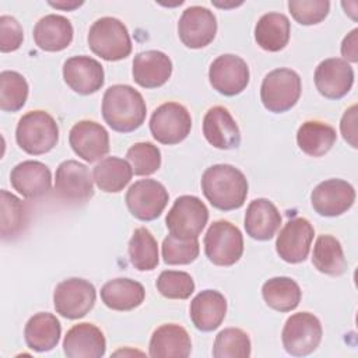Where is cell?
I'll return each instance as SVG.
<instances>
[{"mask_svg":"<svg viewBox=\"0 0 358 358\" xmlns=\"http://www.w3.org/2000/svg\"><path fill=\"white\" fill-rule=\"evenodd\" d=\"M145 289L143 284L130 278H115L101 288V299L112 310L126 312L143 303Z\"/></svg>","mask_w":358,"mask_h":358,"instance_id":"f1b7e54d","label":"cell"},{"mask_svg":"<svg viewBox=\"0 0 358 358\" xmlns=\"http://www.w3.org/2000/svg\"><path fill=\"white\" fill-rule=\"evenodd\" d=\"M250 73L246 62L236 55H221L210 64L208 80L211 87L227 96L241 94L249 84Z\"/></svg>","mask_w":358,"mask_h":358,"instance_id":"4fadbf2b","label":"cell"},{"mask_svg":"<svg viewBox=\"0 0 358 358\" xmlns=\"http://www.w3.org/2000/svg\"><path fill=\"white\" fill-rule=\"evenodd\" d=\"M313 236L315 229L306 218H291L277 235V255L287 263H301L308 257L310 252Z\"/></svg>","mask_w":358,"mask_h":358,"instance_id":"5bb4252c","label":"cell"},{"mask_svg":"<svg viewBox=\"0 0 358 358\" xmlns=\"http://www.w3.org/2000/svg\"><path fill=\"white\" fill-rule=\"evenodd\" d=\"M262 295L271 309L291 312L299 305L302 291L298 282L289 277H273L263 284Z\"/></svg>","mask_w":358,"mask_h":358,"instance_id":"836d02e7","label":"cell"},{"mask_svg":"<svg viewBox=\"0 0 358 358\" xmlns=\"http://www.w3.org/2000/svg\"><path fill=\"white\" fill-rule=\"evenodd\" d=\"M1 238L4 241L17 238L28 225V206L15 194L1 190Z\"/></svg>","mask_w":358,"mask_h":358,"instance_id":"e575fe53","label":"cell"},{"mask_svg":"<svg viewBox=\"0 0 358 358\" xmlns=\"http://www.w3.org/2000/svg\"><path fill=\"white\" fill-rule=\"evenodd\" d=\"M313 78L320 95L329 99H340L352 88L354 70L344 59L330 57L317 64Z\"/></svg>","mask_w":358,"mask_h":358,"instance_id":"ac0fdd59","label":"cell"},{"mask_svg":"<svg viewBox=\"0 0 358 358\" xmlns=\"http://www.w3.org/2000/svg\"><path fill=\"white\" fill-rule=\"evenodd\" d=\"M288 10L296 22L316 25L327 17L330 3L327 0H289Z\"/></svg>","mask_w":358,"mask_h":358,"instance_id":"b9f144b4","label":"cell"},{"mask_svg":"<svg viewBox=\"0 0 358 358\" xmlns=\"http://www.w3.org/2000/svg\"><path fill=\"white\" fill-rule=\"evenodd\" d=\"M87 165L76 161H63L55 176L56 196L69 204H84L94 196V183Z\"/></svg>","mask_w":358,"mask_h":358,"instance_id":"8fae6325","label":"cell"},{"mask_svg":"<svg viewBox=\"0 0 358 358\" xmlns=\"http://www.w3.org/2000/svg\"><path fill=\"white\" fill-rule=\"evenodd\" d=\"M323 329L320 320L309 312L291 315L281 333L284 350L294 357L312 354L320 344Z\"/></svg>","mask_w":358,"mask_h":358,"instance_id":"52a82bcc","label":"cell"},{"mask_svg":"<svg viewBox=\"0 0 358 358\" xmlns=\"http://www.w3.org/2000/svg\"><path fill=\"white\" fill-rule=\"evenodd\" d=\"M157 289L168 299H187L194 292V281L186 271L165 270L157 278Z\"/></svg>","mask_w":358,"mask_h":358,"instance_id":"ab89813d","label":"cell"},{"mask_svg":"<svg viewBox=\"0 0 358 358\" xmlns=\"http://www.w3.org/2000/svg\"><path fill=\"white\" fill-rule=\"evenodd\" d=\"M340 130L344 140L352 147L357 148V105L350 106L340 122Z\"/></svg>","mask_w":358,"mask_h":358,"instance_id":"ee69618b","label":"cell"},{"mask_svg":"<svg viewBox=\"0 0 358 358\" xmlns=\"http://www.w3.org/2000/svg\"><path fill=\"white\" fill-rule=\"evenodd\" d=\"M95 287L84 278H67L59 282L53 291L56 312L66 319L84 317L95 305Z\"/></svg>","mask_w":358,"mask_h":358,"instance_id":"9c48e42d","label":"cell"},{"mask_svg":"<svg viewBox=\"0 0 358 358\" xmlns=\"http://www.w3.org/2000/svg\"><path fill=\"white\" fill-rule=\"evenodd\" d=\"M200 253L199 241L180 239L173 235H168L162 242V257L166 264H190L197 259Z\"/></svg>","mask_w":358,"mask_h":358,"instance_id":"60d3db41","label":"cell"},{"mask_svg":"<svg viewBox=\"0 0 358 358\" xmlns=\"http://www.w3.org/2000/svg\"><path fill=\"white\" fill-rule=\"evenodd\" d=\"M28 83L22 74L4 70L0 73V108L4 112L20 110L28 98Z\"/></svg>","mask_w":358,"mask_h":358,"instance_id":"8d00e7d4","label":"cell"},{"mask_svg":"<svg viewBox=\"0 0 358 358\" xmlns=\"http://www.w3.org/2000/svg\"><path fill=\"white\" fill-rule=\"evenodd\" d=\"M88 46L103 60L117 62L131 53V39L126 25L115 17L98 18L88 31Z\"/></svg>","mask_w":358,"mask_h":358,"instance_id":"277c9868","label":"cell"},{"mask_svg":"<svg viewBox=\"0 0 358 358\" xmlns=\"http://www.w3.org/2000/svg\"><path fill=\"white\" fill-rule=\"evenodd\" d=\"M63 351L69 358H101L106 351V340L95 324L78 323L66 333Z\"/></svg>","mask_w":358,"mask_h":358,"instance_id":"7402d4cb","label":"cell"},{"mask_svg":"<svg viewBox=\"0 0 358 358\" xmlns=\"http://www.w3.org/2000/svg\"><path fill=\"white\" fill-rule=\"evenodd\" d=\"M63 78L66 84L81 95L99 91L105 83L102 64L90 56H73L63 64Z\"/></svg>","mask_w":358,"mask_h":358,"instance_id":"d6986e66","label":"cell"},{"mask_svg":"<svg viewBox=\"0 0 358 358\" xmlns=\"http://www.w3.org/2000/svg\"><path fill=\"white\" fill-rule=\"evenodd\" d=\"M357 34H358V29L354 28L344 39H343V43H341V55L355 63L358 60V50H357ZM345 60V62H347Z\"/></svg>","mask_w":358,"mask_h":358,"instance_id":"f6af8a7d","label":"cell"},{"mask_svg":"<svg viewBox=\"0 0 358 358\" xmlns=\"http://www.w3.org/2000/svg\"><path fill=\"white\" fill-rule=\"evenodd\" d=\"M126 158L130 162L133 173L138 176L151 175L161 166V151L157 145L148 141L133 144L127 150Z\"/></svg>","mask_w":358,"mask_h":358,"instance_id":"f35d334b","label":"cell"},{"mask_svg":"<svg viewBox=\"0 0 358 358\" xmlns=\"http://www.w3.org/2000/svg\"><path fill=\"white\" fill-rule=\"evenodd\" d=\"M24 41L21 24L11 15L0 17V50L3 53L17 50Z\"/></svg>","mask_w":358,"mask_h":358,"instance_id":"7bdbcfd3","label":"cell"},{"mask_svg":"<svg viewBox=\"0 0 358 358\" xmlns=\"http://www.w3.org/2000/svg\"><path fill=\"white\" fill-rule=\"evenodd\" d=\"M182 43L190 49H200L213 42L217 34V20L213 11L201 6L187 7L178 22Z\"/></svg>","mask_w":358,"mask_h":358,"instance_id":"9a60e30c","label":"cell"},{"mask_svg":"<svg viewBox=\"0 0 358 358\" xmlns=\"http://www.w3.org/2000/svg\"><path fill=\"white\" fill-rule=\"evenodd\" d=\"M84 3L83 1H49V6H52V7H55V8H62V10H67V11H70V10H74V8H77V7H80V6H83Z\"/></svg>","mask_w":358,"mask_h":358,"instance_id":"bcb514c9","label":"cell"},{"mask_svg":"<svg viewBox=\"0 0 358 358\" xmlns=\"http://www.w3.org/2000/svg\"><path fill=\"white\" fill-rule=\"evenodd\" d=\"M73 151L87 162H95L109 152V134L94 120L77 122L69 133Z\"/></svg>","mask_w":358,"mask_h":358,"instance_id":"e0dca14e","label":"cell"},{"mask_svg":"<svg viewBox=\"0 0 358 358\" xmlns=\"http://www.w3.org/2000/svg\"><path fill=\"white\" fill-rule=\"evenodd\" d=\"M301 77L291 69H275L262 81L260 99L263 106L273 113H282L295 106L301 96Z\"/></svg>","mask_w":358,"mask_h":358,"instance_id":"5b68a950","label":"cell"},{"mask_svg":"<svg viewBox=\"0 0 358 358\" xmlns=\"http://www.w3.org/2000/svg\"><path fill=\"white\" fill-rule=\"evenodd\" d=\"M10 183L22 197L35 200L50 192L52 173L43 162L28 159L11 169Z\"/></svg>","mask_w":358,"mask_h":358,"instance_id":"ffe728a7","label":"cell"},{"mask_svg":"<svg viewBox=\"0 0 358 358\" xmlns=\"http://www.w3.org/2000/svg\"><path fill=\"white\" fill-rule=\"evenodd\" d=\"M148 348L152 358H186L192 352V340L185 327L166 323L154 330Z\"/></svg>","mask_w":358,"mask_h":358,"instance_id":"d4e9b609","label":"cell"},{"mask_svg":"<svg viewBox=\"0 0 358 358\" xmlns=\"http://www.w3.org/2000/svg\"><path fill=\"white\" fill-rule=\"evenodd\" d=\"M248 179L242 171L229 164L208 166L201 176V190L210 204L221 211L236 210L248 196Z\"/></svg>","mask_w":358,"mask_h":358,"instance_id":"6da1fadb","label":"cell"},{"mask_svg":"<svg viewBox=\"0 0 358 358\" xmlns=\"http://www.w3.org/2000/svg\"><path fill=\"white\" fill-rule=\"evenodd\" d=\"M337 140L336 129L320 120H306L296 131L298 147L309 157H322Z\"/></svg>","mask_w":358,"mask_h":358,"instance_id":"4dcf8cb0","label":"cell"},{"mask_svg":"<svg viewBox=\"0 0 358 358\" xmlns=\"http://www.w3.org/2000/svg\"><path fill=\"white\" fill-rule=\"evenodd\" d=\"M147 115L143 95L127 84L110 85L102 98V116L112 130L130 133L138 129Z\"/></svg>","mask_w":358,"mask_h":358,"instance_id":"7a4b0ae2","label":"cell"},{"mask_svg":"<svg viewBox=\"0 0 358 358\" xmlns=\"http://www.w3.org/2000/svg\"><path fill=\"white\" fill-rule=\"evenodd\" d=\"M250 352V338L242 329L227 327L221 330L214 340V358H248Z\"/></svg>","mask_w":358,"mask_h":358,"instance_id":"74e56055","label":"cell"},{"mask_svg":"<svg viewBox=\"0 0 358 358\" xmlns=\"http://www.w3.org/2000/svg\"><path fill=\"white\" fill-rule=\"evenodd\" d=\"M204 253L215 266H232L243 255V236L227 220L214 221L204 235Z\"/></svg>","mask_w":358,"mask_h":358,"instance_id":"8992f818","label":"cell"},{"mask_svg":"<svg viewBox=\"0 0 358 358\" xmlns=\"http://www.w3.org/2000/svg\"><path fill=\"white\" fill-rule=\"evenodd\" d=\"M203 134L218 150H232L241 144L239 127L229 110L224 106H213L206 112Z\"/></svg>","mask_w":358,"mask_h":358,"instance_id":"44dd1931","label":"cell"},{"mask_svg":"<svg viewBox=\"0 0 358 358\" xmlns=\"http://www.w3.org/2000/svg\"><path fill=\"white\" fill-rule=\"evenodd\" d=\"M15 140L21 150L31 155L46 154L59 141V126L45 110H31L22 115L15 129Z\"/></svg>","mask_w":358,"mask_h":358,"instance_id":"3957f363","label":"cell"},{"mask_svg":"<svg viewBox=\"0 0 358 358\" xmlns=\"http://www.w3.org/2000/svg\"><path fill=\"white\" fill-rule=\"evenodd\" d=\"M190 130L192 116L189 110L178 102H165L151 115L150 131L161 144H178L189 136Z\"/></svg>","mask_w":358,"mask_h":358,"instance_id":"30bf717a","label":"cell"},{"mask_svg":"<svg viewBox=\"0 0 358 358\" xmlns=\"http://www.w3.org/2000/svg\"><path fill=\"white\" fill-rule=\"evenodd\" d=\"M62 334L59 319L49 312H39L31 316L24 327V338L28 348L36 352L53 350Z\"/></svg>","mask_w":358,"mask_h":358,"instance_id":"83f0119b","label":"cell"},{"mask_svg":"<svg viewBox=\"0 0 358 358\" xmlns=\"http://www.w3.org/2000/svg\"><path fill=\"white\" fill-rule=\"evenodd\" d=\"M133 80L143 88H158L172 74V62L161 50H144L134 56Z\"/></svg>","mask_w":358,"mask_h":358,"instance_id":"603a6c76","label":"cell"},{"mask_svg":"<svg viewBox=\"0 0 358 358\" xmlns=\"http://www.w3.org/2000/svg\"><path fill=\"white\" fill-rule=\"evenodd\" d=\"M133 169L129 161L119 157L102 158L92 171L95 185L106 193H117L123 190L131 180Z\"/></svg>","mask_w":358,"mask_h":358,"instance_id":"1f68e13d","label":"cell"},{"mask_svg":"<svg viewBox=\"0 0 358 358\" xmlns=\"http://www.w3.org/2000/svg\"><path fill=\"white\" fill-rule=\"evenodd\" d=\"M281 225V215L268 199H255L245 213L246 234L256 241L271 239Z\"/></svg>","mask_w":358,"mask_h":358,"instance_id":"4316f807","label":"cell"},{"mask_svg":"<svg viewBox=\"0 0 358 358\" xmlns=\"http://www.w3.org/2000/svg\"><path fill=\"white\" fill-rule=\"evenodd\" d=\"M355 201V190L343 179L320 182L310 193L313 210L323 217H337L348 211Z\"/></svg>","mask_w":358,"mask_h":358,"instance_id":"2e32d148","label":"cell"},{"mask_svg":"<svg viewBox=\"0 0 358 358\" xmlns=\"http://www.w3.org/2000/svg\"><path fill=\"white\" fill-rule=\"evenodd\" d=\"M208 221L206 204L196 196L185 194L175 200L165 218L169 234L180 239H196Z\"/></svg>","mask_w":358,"mask_h":358,"instance_id":"ba28073f","label":"cell"},{"mask_svg":"<svg viewBox=\"0 0 358 358\" xmlns=\"http://www.w3.org/2000/svg\"><path fill=\"white\" fill-rule=\"evenodd\" d=\"M190 319L197 330L213 331L220 327L227 313V299L215 289L199 292L190 302Z\"/></svg>","mask_w":358,"mask_h":358,"instance_id":"cb8c5ba5","label":"cell"},{"mask_svg":"<svg viewBox=\"0 0 358 358\" xmlns=\"http://www.w3.org/2000/svg\"><path fill=\"white\" fill-rule=\"evenodd\" d=\"M129 257L134 268L140 271H151L158 266V243L147 228L134 229L129 241Z\"/></svg>","mask_w":358,"mask_h":358,"instance_id":"d590c367","label":"cell"},{"mask_svg":"<svg viewBox=\"0 0 358 358\" xmlns=\"http://www.w3.org/2000/svg\"><path fill=\"white\" fill-rule=\"evenodd\" d=\"M312 263L317 271L338 277L347 270V260L337 238L331 235H319L312 253Z\"/></svg>","mask_w":358,"mask_h":358,"instance_id":"d6a6232c","label":"cell"},{"mask_svg":"<svg viewBox=\"0 0 358 358\" xmlns=\"http://www.w3.org/2000/svg\"><path fill=\"white\" fill-rule=\"evenodd\" d=\"M169 200L168 190L154 179H140L126 192V206L140 221H152L161 215Z\"/></svg>","mask_w":358,"mask_h":358,"instance_id":"7c38bea8","label":"cell"},{"mask_svg":"<svg viewBox=\"0 0 358 358\" xmlns=\"http://www.w3.org/2000/svg\"><path fill=\"white\" fill-rule=\"evenodd\" d=\"M71 21L59 14H48L42 17L34 27L35 45L45 52H60L73 41Z\"/></svg>","mask_w":358,"mask_h":358,"instance_id":"484cf974","label":"cell"},{"mask_svg":"<svg viewBox=\"0 0 358 358\" xmlns=\"http://www.w3.org/2000/svg\"><path fill=\"white\" fill-rule=\"evenodd\" d=\"M289 20L282 13L263 14L255 27V39L257 45L267 52L282 50L289 41Z\"/></svg>","mask_w":358,"mask_h":358,"instance_id":"f546056e","label":"cell"}]
</instances>
